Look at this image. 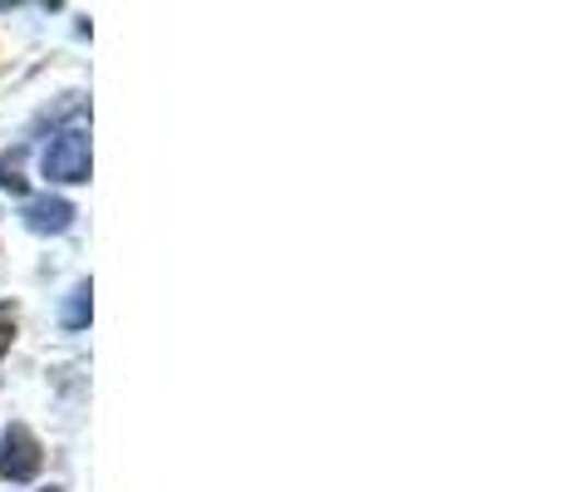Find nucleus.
I'll return each instance as SVG.
<instances>
[{"label":"nucleus","mask_w":561,"mask_h":492,"mask_svg":"<svg viewBox=\"0 0 561 492\" xmlns=\"http://www.w3.org/2000/svg\"><path fill=\"white\" fill-rule=\"evenodd\" d=\"M0 187H5V193H15V197L25 193V178H20V148L0 158Z\"/></svg>","instance_id":"nucleus-5"},{"label":"nucleus","mask_w":561,"mask_h":492,"mask_svg":"<svg viewBox=\"0 0 561 492\" xmlns=\"http://www.w3.org/2000/svg\"><path fill=\"white\" fill-rule=\"evenodd\" d=\"M89 296H94V286H89V281H79V286L69 290V300H65V325L69 330H84L89 325Z\"/></svg>","instance_id":"nucleus-4"},{"label":"nucleus","mask_w":561,"mask_h":492,"mask_svg":"<svg viewBox=\"0 0 561 492\" xmlns=\"http://www.w3.org/2000/svg\"><path fill=\"white\" fill-rule=\"evenodd\" d=\"M25 227L39 237H59L75 227V203H65V197H35V203H25Z\"/></svg>","instance_id":"nucleus-3"},{"label":"nucleus","mask_w":561,"mask_h":492,"mask_svg":"<svg viewBox=\"0 0 561 492\" xmlns=\"http://www.w3.org/2000/svg\"><path fill=\"white\" fill-rule=\"evenodd\" d=\"M39 468H45L39 438L25 424H10L5 438H0V478L5 483H30V478H39Z\"/></svg>","instance_id":"nucleus-2"},{"label":"nucleus","mask_w":561,"mask_h":492,"mask_svg":"<svg viewBox=\"0 0 561 492\" xmlns=\"http://www.w3.org/2000/svg\"><path fill=\"white\" fill-rule=\"evenodd\" d=\"M10 340H15V310L0 306V355L10 350Z\"/></svg>","instance_id":"nucleus-6"},{"label":"nucleus","mask_w":561,"mask_h":492,"mask_svg":"<svg viewBox=\"0 0 561 492\" xmlns=\"http://www.w3.org/2000/svg\"><path fill=\"white\" fill-rule=\"evenodd\" d=\"M39 163H45L49 183H89V138L79 128H65V134L49 138Z\"/></svg>","instance_id":"nucleus-1"}]
</instances>
